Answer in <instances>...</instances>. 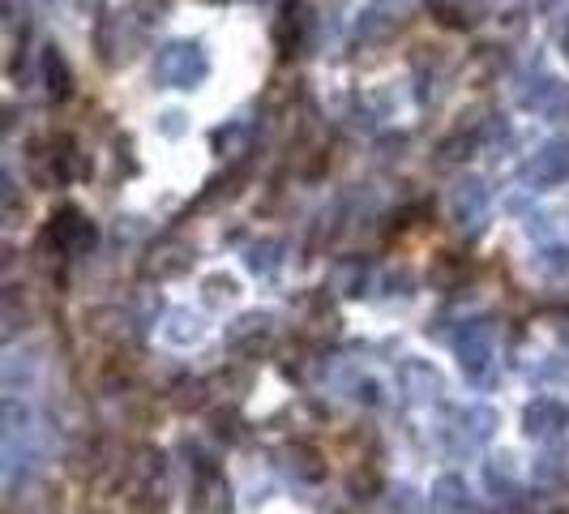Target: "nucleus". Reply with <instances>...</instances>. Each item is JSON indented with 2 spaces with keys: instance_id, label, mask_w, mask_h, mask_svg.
Masks as SVG:
<instances>
[{
  "instance_id": "f257e3e1",
  "label": "nucleus",
  "mask_w": 569,
  "mask_h": 514,
  "mask_svg": "<svg viewBox=\"0 0 569 514\" xmlns=\"http://www.w3.org/2000/svg\"><path fill=\"white\" fill-rule=\"evenodd\" d=\"M48 241L56 249H65V254H81V249L94 245V228H90V219L81 215L78 206H61L52 215V223H48Z\"/></svg>"
},
{
  "instance_id": "f03ea898",
  "label": "nucleus",
  "mask_w": 569,
  "mask_h": 514,
  "mask_svg": "<svg viewBox=\"0 0 569 514\" xmlns=\"http://www.w3.org/2000/svg\"><path fill=\"white\" fill-rule=\"evenodd\" d=\"M43 69H48V90H52V99H65V94L74 90V78L65 74V65H61L56 48H48V52H43Z\"/></svg>"
}]
</instances>
